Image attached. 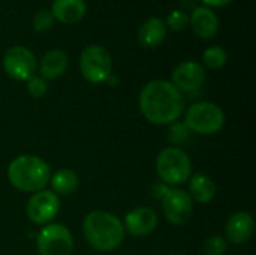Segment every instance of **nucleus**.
I'll use <instances>...</instances> for the list:
<instances>
[{
  "label": "nucleus",
  "instance_id": "19",
  "mask_svg": "<svg viewBox=\"0 0 256 255\" xmlns=\"http://www.w3.org/2000/svg\"><path fill=\"white\" fill-rule=\"evenodd\" d=\"M52 192L57 195H72L80 185L78 174L70 168H60L54 174H51L50 182Z\"/></svg>",
  "mask_w": 256,
  "mask_h": 255
},
{
  "label": "nucleus",
  "instance_id": "9",
  "mask_svg": "<svg viewBox=\"0 0 256 255\" xmlns=\"http://www.w3.org/2000/svg\"><path fill=\"white\" fill-rule=\"evenodd\" d=\"M162 210L166 221L172 225L186 224L194 213V200L178 188H166L162 194Z\"/></svg>",
  "mask_w": 256,
  "mask_h": 255
},
{
  "label": "nucleus",
  "instance_id": "21",
  "mask_svg": "<svg viewBox=\"0 0 256 255\" xmlns=\"http://www.w3.org/2000/svg\"><path fill=\"white\" fill-rule=\"evenodd\" d=\"M228 242L222 236H212L204 242V254L206 255H224L226 252Z\"/></svg>",
  "mask_w": 256,
  "mask_h": 255
},
{
  "label": "nucleus",
  "instance_id": "23",
  "mask_svg": "<svg viewBox=\"0 0 256 255\" xmlns=\"http://www.w3.org/2000/svg\"><path fill=\"white\" fill-rule=\"evenodd\" d=\"M54 26V17L51 14V11L42 9L38 11L34 18H33V27L36 32H48L51 30Z\"/></svg>",
  "mask_w": 256,
  "mask_h": 255
},
{
  "label": "nucleus",
  "instance_id": "18",
  "mask_svg": "<svg viewBox=\"0 0 256 255\" xmlns=\"http://www.w3.org/2000/svg\"><path fill=\"white\" fill-rule=\"evenodd\" d=\"M194 203L206 204L210 203L216 195V183L212 177H208L204 173H196L189 180V192Z\"/></svg>",
  "mask_w": 256,
  "mask_h": 255
},
{
  "label": "nucleus",
  "instance_id": "7",
  "mask_svg": "<svg viewBox=\"0 0 256 255\" xmlns=\"http://www.w3.org/2000/svg\"><path fill=\"white\" fill-rule=\"evenodd\" d=\"M36 248L39 255H72L74 236L66 225L51 222L38 233Z\"/></svg>",
  "mask_w": 256,
  "mask_h": 255
},
{
  "label": "nucleus",
  "instance_id": "16",
  "mask_svg": "<svg viewBox=\"0 0 256 255\" xmlns=\"http://www.w3.org/2000/svg\"><path fill=\"white\" fill-rule=\"evenodd\" d=\"M51 14L54 20L74 24L82 20L86 15V2L84 0H54L51 5Z\"/></svg>",
  "mask_w": 256,
  "mask_h": 255
},
{
  "label": "nucleus",
  "instance_id": "1",
  "mask_svg": "<svg viewBox=\"0 0 256 255\" xmlns=\"http://www.w3.org/2000/svg\"><path fill=\"white\" fill-rule=\"evenodd\" d=\"M140 110L153 125H172L184 111V96L171 81L153 80L140 93Z\"/></svg>",
  "mask_w": 256,
  "mask_h": 255
},
{
  "label": "nucleus",
  "instance_id": "12",
  "mask_svg": "<svg viewBox=\"0 0 256 255\" xmlns=\"http://www.w3.org/2000/svg\"><path fill=\"white\" fill-rule=\"evenodd\" d=\"M124 231H128L132 236L144 237L153 233L158 227V215L150 207H135L129 210L124 216L123 222Z\"/></svg>",
  "mask_w": 256,
  "mask_h": 255
},
{
  "label": "nucleus",
  "instance_id": "17",
  "mask_svg": "<svg viewBox=\"0 0 256 255\" xmlns=\"http://www.w3.org/2000/svg\"><path fill=\"white\" fill-rule=\"evenodd\" d=\"M165 36H166L165 21L158 17L146 20L138 30V39H140L141 45L146 48L159 47L164 42Z\"/></svg>",
  "mask_w": 256,
  "mask_h": 255
},
{
  "label": "nucleus",
  "instance_id": "2",
  "mask_svg": "<svg viewBox=\"0 0 256 255\" xmlns=\"http://www.w3.org/2000/svg\"><path fill=\"white\" fill-rule=\"evenodd\" d=\"M82 233L87 243L99 252L117 249L124 239L123 221L105 210H93L82 221Z\"/></svg>",
  "mask_w": 256,
  "mask_h": 255
},
{
  "label": "nucleus",
  "instance_id": "26",
  "mask_svg": "<svg viewBox=\"0 0 256 255\" xmlns=\"http://www.w3.org/2000/svg\"><path fill=\"white\" fill-rule=\"evenodd\" d=\"M202 2L210 8H224V6L230 5L232 0H202Z\"/></svg>",
  "mask_w": 256,
  "mask_h": 255
},
{
  "label": "nucleus",
  "instance_id": "10",
  "mask_svg": "<svg viewBox=\"0 0 256 255\" xmlns=\"http://www.w3.org/2000/svg\"><path fill=\"white\" fill-rule=\"evenodd\" d=\"M3 68L10 78L16 81H27L34 75L38 63L34 54L28 48L16 45L4 53Z\"/></svg>",
  "mask_w": 256,
  "mask_h": 255
},
{
  "label": "nucleus",
  "instance_id": "14",
  "mask_svg": "<svg viewBox=\"0 0 256 255\" xmlns=\"http://www.w3.org/2000/svg\"><path fill=\"white\" fill-rule=\"evenodd\" d=\"M189 23L192 24L194 32L202 38L210 39L213 38L219 30V20L218 15L207 6H198L192 11L189 17Z\"/></svg>",
  "mask_w": 256,
  "mask_h": 255
},
{
  "label": "nucleus",
  "instance_id": "3",
  "mask_svg": "<svg viewBox=\"0 0 256 255\" xmlns=\"http://www.w3.org/2000/svg\"><path fill=\"white\" fill-rule=\"evenodd\" d=\"M50 177V165L36 155H20L14 158L8 167V179L10 185L21 192L34 194L45 189Z\"/></svg>",
  "mask_w": 256,
  "mask_h": 255
},
{
  "label": "nucleus",
  "instance_id": "13",
  "mask_svg": "<svg viewBox=\"0 0 256 255\" xmlns=\"http://www.w3.org/2000/svg\"><path fill=\"white\" fill-rule=\"evenodd\" d=\"M226 242H231L232 245H244L248 243L254 233H255V219L249 212L240 210L230 216L226 227Z\"/></svg>",
  "mask_w": 256,
  "mask_h": 255
},
{
  "label": "nucleus",
  "instance_id": "22",
  "mask_svg": "<svg viewBox=\"0 0 256 255\" xmlns=\"http://www.w3.org/2000/svg\"><path fill=\"white\" fill-rule=\"evenodd\" d=\"M26 83H27V92H28L34 99L44 98V96L46 95V92H48L46 80H44V78L39 77V75L30 77Z\"/></svg>",
  "mask_w": 256,
  "mask_h": 255
},
{
  "label": "nucleus",
  "instance_id": "27",
  "mask_svg": "<svg viewBox=\"0 0 256 255\" xmlns=\"http://www.w3.org/2000/svg\"><path fill=\"white\" fill-rule=\"evenodd\" d=\"M174 255H182V254H174Z\"/></svg>",
  "mask_w": 256,
  "mask_h": 255
},
{
  "label": "nucleus",
  "instance_id": "15",
  "mask_svg": "<svg viewBox=\"0 0 256 255\" xmlns=\"http://www.w3.org/2000/svg\"><path fill=\"white\" fill-rule=\"evenodd\" d=\"M68 69V54L63 50L54 48L44 54L39 65V72L44 80H56Z\"/></svg>",
  "mask_w": 256,
  "mask_h": 255
},
{
  "label": "nucleus",
  "instance_id": "25",
  "mask_svg": "<svg viewBox=\"0 0 256 255\" xmlns=\"http://www.w3.org/2000/svg\"><path fill=\"white\" fill-rule=\"evenodd\" d=\"M189 132L190 131L184 126V123H172V126L170 129V140L172 143L180 144V143H183V141L188 140Z\"/></svg>",
  "mask_w": 256,
  "mask_h": 255
},
{
  "label": "nucleus",
  "instance_id": "20",
  "mask_svg": "<svg viewBox=\"0 0 256 255\" xmlns=\"http://www.w3.org/2000/svg\"><path fill=\"white\" fill-rule=\"evenodd\" d=\"M228 54L222 47H210L202 53V62L210 69H220L225 66Z\"/></svg>",
  "mask_w": 256,
  "mask_h": 255
},
{
  "label": "nucleus",
  "instance_id": "6",
  "mask_svg": "<svg viewBox=\"0 0 256 255\" xmlns=\"http://www.w3.org/2000/svg\"><path fill=\"white\" fill-rule=\"evenodd\" d=\"M80 69L82 77L92 84L106 83L112 74V59L106 48L90 45L82 50L80 57Z\"/></svg>",
  "mask_w": 256,
  "mask_h": 255
},
{
  "label": "nucleus",
  "instance_id": "11",
  "mask_svg": "<svg viewBox=\"0 0 256 255\" xmlns=\"http://www.w3.org/2000/svg\"><path fill=\"white\" fill-rule=\"evenodd\" d=\"M207 80L206 68L194 60L183 62L176 66L171 74V84L182 93H190L200 90Z\"/></svg>",
  "mask_w": 256,
  "mask_h": 255
},
{
  "label": "nucleus",
  "instance_id": "5",
  "mask_svg": "<svg viewBox=\"0 0 256 255\" xmlns=\"http://www.w3.org/2000/svg\"><path fill=\"white\" fill-rule=\"evenodd\" d=\"M184 126L200 135H213L225 126L224 110L207 101L192 104L184 114Z\"/></svg>",
  "mask_w": 256,
  "mask_h": 255
},
{
  "label": "nucleus",
  "instance_id": "8",
  "mask_svg": "<svg viewBox=\"0 0 256 255\" xmlns=\"http://www.w3.org/2000/svg\"><path fill=\"white\" fill-rule=\"evenodd\" d=\"M60 210V198L52 191H38L32 194L27 201L26 215L30 222L36 225H46L58 215Z\"/></svg>",
  "mask_w": 256,
  "mask_h": 255
},
{
  "label": "nucleus",
  "instance_id": "4",
  "mask_svg": "<svg viewBox=\"0 0 256 255\" xmlns=\"http://www.w3.org/2000/svg\"><path fill=\"white\" fill-rule=\"evenodd\" d=\"M156 173L165 185L180 186L190 177L192 161L183 149L176 146L165 147L156 158Z\"/></svg>",
  "mask_w": 256,
  "mask_h": 255
},
{
  "label": "nucleus",
  "instance_id": "24",
  "mask_svg": "<svg viewBox=\"0 0 256 255\" xmlns=\"http://www.w3.org/2000/svg\"><path fill=\"white\" fill-rule=\"evenodd\" d=\"M188 24H189V17L183 11H172L165 21V26L170 27L172 32H180Z\"/></svg>",
  "mask_w": 256,
  "mask_h": 255
}]
</instances>
